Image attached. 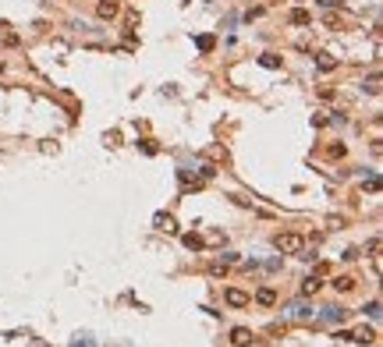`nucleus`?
I'll return each mask as SVG.
<instances>
[{
	"instance_id": "aec40b11",
	"label": "nucleus",
	"mask_w": 383,
	"mask_h": 347,
	"mask_svg": "<svg viewBox=\"0 0 383 347\" xmlns=\"http://www.w3.org/2000/svg\"><path fill=\"white\" fill-rule=\"evenodd\" d=\"M366 312H369V316L376 319V316H380V301H369V305H366Z\"/></svg>"
},
{
	"instance_id": "9b49d317",
	"label": "nucleus",
	"mask_w": 383,
	"mask_h": 347,
	"mask_svg": "<svg viewBox=\"0 0 383 347\" xmlns=\"http://www.w3.org/2000/svg\"><path fill=\"white\" fill-rule=\"evenodd\" d=\"M181 241H184V248H192V252H202V248H206V241H202L199 234H184Z\"/></svg>"
},
{
	"instance_id": "4468645a",
	"label": "nucleus",
	"mask_w": 383,
	"mask_h": 347,
	"mask_svg": "<svg viewBox=\"0 0 383 347\" xmlns=\"http://www.w3.org/2000/svg\"><path fill=\"white\" fill-rule=\"evenodd\" d=\"M196 46H199L202 53H210V50L216 46V39H213V35H199V39H196Z\"/></svg>"
},
{
	"instance_id": "f257e3e1",
	"label": "nucleus",
	"mask_w": 383,
	"mask_h": 347,
	"mask_svg": "<svg viewBox=\"0 0 383 347\" xmlns=\"http://www.w3.org/2000/svg\"><path fill=\"white\" fill-rule=\"evenodd\" d=\"M274 248H277L280 255H298V252L305 248V238L298 234V230H284V234L274 238Z\"/></svg>"
},
{
	"instance_id": "f03ea898",
	"label": "nucleus",
	"mask_w": 383,
	"mask_h": 347,
	"mask_svg": "<svg viewBox=\"0 0 383 347\" xmlns=\"http://www.w3.org/2000/svg\"><path fill=\"white\" fill-rule=\"evenodd\" d=\"M224 301L231 305V308H248V305H252V298H248L245 291H238V287H227V291H224Z\"/></svg>"
},
{
	"instance_id": "423d86ee",
	"label": "nucleus",
	"mask_w": 383,
	"mask_h": 347,
	"mask_svg": "<svg viewBox=\"0 0 383 347\" xmlns=\"http://www.w3.org/2000/svg\"><path fill=\"white\" fill-rule=\"evenodd\" d=\"M256 305H262V308L277 305V291H274V287H259V291H256Z\"/></svg>"
},
{
	"instance_id": "dca6fc26",
	"label": "nucleus",
	"mask_w": 383,
	"mask_h": 347,
	"mask_svg": "<svg viewBox=\"0 0 383 347\" xmlns=\"http://www.w3.org/2000/svg\"><path fill=\"white\" fill-rule=\"evenodd\" d=\"M362 89H366L369 96H376V92H380V74H372V78H369V82H366Z\"/></svg>"
},
{
	"instance_id": "1a4fd4ad",
	"label": "nucleus",
	"mask_w": 383,
	"mask_h": 347,
	"mask_svg": "<svg viewBox=\"0 0 383 347\" xmlns=\"http://www.w3.org/2000/svg\"><path fill=\"white\" fill-rule=\"evenodd\" d=\"M348 340H358V344H372V340H376V333H372L369 326H358L355 333H348Z\"/></svg>"
},
{
	"instance_id": "2eb2a0df",
	"label": "nucleus",
	"mask_w": 383,
	"mask_h": 347,
	"mask_svg": "<svg viewBox=\"0 0 383 347\" xmlns=\"http://www.w3.org/2000/svg\"><path fill=\"white\" fill-rule=\"evenodd\" d=\"M259 64H262V67H280V57H277V53H262Z\"/></svg>"
},
{
	"instance_id": "5701e85b",
	"label": "nucleus",
	"mask_w": 383,
	"mask_h": 347,
	"mask_svg": "<svg viewBox=\"0 0 383 347\" xmlns=\"http://www.w3.org/2000/svg\"><path fill=\"white\" fill-rule=\"evenodd\" d=\"M32 347H46V344H32Z\"/></svg>"
},
{
	"instance_id": "20e7f679",
	"label": "nucleus",
	"mask_w": 383,
	"mask_h": 347,
	"mask_svg": "<svg viewBox=\"0 0 383 347\" xmlns=\"http://www.w3.org/2000/svg\"><path fill=\"white\" fill-rule=\"evenodd\" d=\"M252 340H256L252 330H245V326H234V330H231V344H234V347H252Z\"/></svg>"
},
{
	"instance_id": "f8f14e48",
	"label": "nucleus",
	"mask_w": 383,
	"mask_h": 347,
	"mask_svg": "<svg viewBox=\"0 0 383 347\" xmlns=\"http://www.w3.org/2000/svg\"><path fill=\"white\" fill-rule=\"evenodd\" d=\"M334 287H337L340 294H348V291H355V277H337V280H334Z\"/></svg>"
},
{
	"instance_id": "4be33fe9",
	"label": "nucleus",
	"mask_w": 383,
	"mask_h": 347,
	"mask_svg": "<svg viewBox=\"0 0 383 347\" xmlns=\"http://www.w3.org/2000/svg\"><path fill=\"white\" fill-rule=\"evenodd\" d=\"M320 4H323V7H334V4H337V0H320Z\"/></svg>"
},
{
	"instance_id": "9d476101",
	"label": "nucleus",
	"mask_w": 383,
	"mask_h": 347,
	"mask_svg": "<svg viewBox=\"0 0 383 347\" xmlns=\"http://www.w3.org/2000/svg\"><path fill=\"white\" fill-rule=\"evenodd\" d=\"M316 67H320V71H334V67H337V57H330V53H316Z\"/></svg>"
},
{
	"instance_id": "6ab92c4d",
	"label": "nucleus",
	"mask_w": 383,
	"mask_h": 347,
	"mask_svg": "<svg viewBox=\"0 0 383 347\" xmlns=\"http://www.w3.org/2000/svg\"><path fill=\"white\" fill-rule=\"evenodd\" d=\"M330 273V262H316V277H326Z\"/></svg>"
},
{
	"instance_id": "0eeeda50",
	"label": "nucleus",
	"mask_w": 383,
	"mask_h": 347,
	"mask_svg": "<svg viewBox=\"0 0 383 347\" xmlns=\"http://www.w3.org/2000/svg\"><path fill=\"white\" fill-rule=\"evenodd\" d=\"M152 223H156V230H167V234H178V223H174V216H170V213H156V220H152Z\"/></svg>"
},
{
	"instance_id": "ddd939ff",
	"label": "nucleus",
	"mask_w": 383,
	"mask_h": 347,
	"mask_svg": "<svg viewBox=\"0 0 383 347\" xmlns=\"http://www.w3.org/2000/svg\"><path fill=\"white\" fill-rule=\"evenodd\" d=\"M312 18H309V11H302V7H294L291 11V25H309Z\"/></svg>"
},
{
	"instance_id": "6e6552de",
	"label": "nucleus",
	"mask_w": 383,
	"mask_h": 347,
	"mask_svg": "<svg viewBox=\"0 0 383 347\" xmlns=\"http://www.w3.org/2000/svg\"><path fill=\"white\" fill-rule=\"evenodd\" d=\"M234 262V255H224V259H216V262H210V277H224L227 273V266Z\"/></svg>"
},
{
	"instance_id": "a211bd4d",
	"label": "nucleus",
	"mask_w": 383,
	"mask_h": 347,
	"mask_svg": "<svg viewBox=\"0 0 383 347\" xmlns=\"http://www.w3.org/2000/svg\"><path fill=\"white\" fill-rule=\"evenodd\" d=\"M326 152H330V156H334V160H340V156H344V152H348V149H344V145H340V142H337V145H330V149H326Z\"/></svg>"
},
{
	"instance_id": "f3484780",
	"label": "nucleus",
	"mask_w": 383,
	"mask_h": 347,
	"mask_svg": "<svg viewBox=\"0 0 383 347\" xmlns=\"http://www.w3.org/2000/svg\"><path fill=\"white\" fill-rule=\"evenodd\" d=\"M323 316H326L330 323H340V319H344V308H326V312H323Z\"/></svg>"
},
{
	"instance_id": "412c9836",
	"label": "nucleus",
	"mask_w": 383,
	"mask_h": 347,
	"mask_svg": "<svg viewBox=\"0 0 383 347\" xmlns=\"http://www.w3.org/2000/svg\"><path fill=\"white\" fill-rule=\"evenodd\" d=\"M71 347H92V344H89V340H86V337H78V340H74V344H71Z\"/></svg>"
},
{
	"instance_id": "39448f33",
	"label": "nucleus",
	"mask_w": 383,
	"mask_h": 347,
	"mask_svg": "<svg viewBox=\"0 0 383 347\" xmlns=\"http://www.w3.org/2000/svg\"><path fill=\"white\" fill-rule=\"evenodd\" d=\"M320 287H323V277L312 273V277H305V280H302L298 291H302V298H312V294H320Z\"/></svg>"
},
{
	"instance_id": "7ed1b4c3",
	"label": "nucleus",
	"mask_w": 383,
	"mask_h": 347,
	"mask_svg": "<svg viewBox=\"0 0 383 347\" xmlns=\"http://www.w3.org/2000/svg\"><path fill=\"white\" fill-rule=\"evenodd\" d=\"M118 11H121L118 0H100V4H96V18H103V21H114Z\"/></svg>"
}]
</instances>
